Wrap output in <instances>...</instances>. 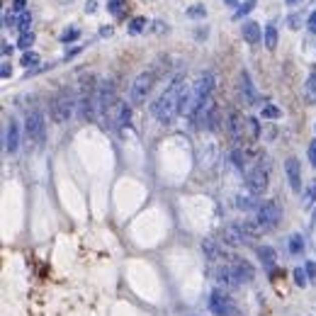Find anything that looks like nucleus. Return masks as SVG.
Listing matches in <instances>:
<instances>
[{"mask_svg": "<svg viewBox=\"0 0 316 316\" xmlns=\"http://www.w3.org/2000/svg\"><path fill=\"white\" fill-rule=\"evenodd\" d=\"M182 88H185V83H182V78L178 76L175 81H170V85L165 88L163 93H161V97L151 105L153 117L161 124H170L175 119V114H180V93H182Z\"/></svg>", "mask_w": 316, "mask_h": 316, "instance_id": "obj_1", "label": "nucleus"}, {"mask_svg": "<svg viewBox=\"0 0 316 316\" xmlns=\"http://www.w3.org/2000/svg\"><path fill=\"white\" fill-rule=\"evenodd\" d=\"M76 97L71 90H61L58 95L51 100V122L54 124H66L73 117V112H76Z\"/></svg>", "mask_w": 316, "mask_h": 316, "instance_id": "obj_2", "label": "nucleus"}, {"mask_svg": "<svg viewBox=\"0 0 316 316\" xmlns=\"http://www.w3.org/2000/svg\"><path fill=\"white\" fill-rule=\"evenodd\" d=\"M156 78H158L156 71H144V73H139L137 78H134V83H132V88H129V100H132V105H144V102L149 100V93H151Z\"/></svg>", "mask_w": 316, "mask_h": 316, "instance_id": "obj_3", "label": "nucleus"}, {"mask_svg": "<svg viewBox=\"0 0 316 316\" xmlns=\"http://www.w3.org/2000/svg\"><path fill=\"white\" fill-rule=\"evenodd\" d=\"M25 129H27V137L41 146L44 141H46V119H44V114L39 110H32L27 114V119H25Z\"/></svg>", "mask_w": 316, "mask_h": 316, "instance_id": "obj_4", "label": "nucleus"}, {"mask_svg": "<svg viewBox=\"0 0 316 316\" xmlns=\"http://www.w3.org/2000/svg\"><path fill=\"white\" fill-rule=\"evenodd\" d=\"M258 217L256 219L261 221V226L265 229V231H273L277 224H280V217H282V212H280V205H277L275 200H265L258 209Z\"/></svg>", "mask_w": 316, "mask_h": 316, "instance_id": "obj_5", "label": "nucleus"}, {"mask_svg": "<svg viewBox=\"0 0 316 316\" xmlns=\"http://www.w3.org/2000/svg\"><path fill=\"white\" fill-rule=\"evenodd\" d=\"M114 102L117 100H114V85H112V81H102L97 85V110L102 114V119L110 117V110Z\"/></svg>", "mask_w": 316, "mask_h": 316, "instance_id": "obj_6", "label": "nucleus"}, {"mask_svg": "<svg viewBox=\"0 0 316 316\" xmlns=\"http://www.w3.org/2000/svg\"><path fill=\"white\" fill-rule=\"evenodd\" d=\"M268 170L263 168V165H258V168H253V170H248L246 175V187L250 190V195H263L265 190H268Z\"/></svg>", "mask_w": 316, "mask_h": 316, "instance_id": "obj_7", "label": "nucleus"}, {"mask_svg": "<svg viewBox=\"0 0 316 316\" xmlns=\"http://www.w3.org/2000/svg\"><path fill=\"white\" fill-rule=\"evenodd\" d=\"M209 311H212L214 316H234L236 306L226 294H221V292H212V294H209Z\"/></svg>", "mask_w": 316, "mask_h": 316, "instance_id": "obj_8", "label": "nucleus"}, {"mask_svg": "<svg viewBox=\"0 0 316 316\" xmlns=\"http://www.w3.org/2000/svg\"><path fill=\"white\" fill-rule=\"evenodd\" d=\"M107 122H112L114 127H127V124L132 122V107H129L127 102H122V100H117V102L112 105Z\"/></svg>", "mask_w": 316, "mask_h": 316, "instance_id": "obj_9", "label": "nucleus"}, {"mask_svg": "<svg viewBox=\"0 0 316 316\" xmlns=\"http://www.w3.org/2000/svg\"><path fill=\"white\" fill-rule=\"evenodd\" d=\"M285 173H287L289 187H292L294 193H299V190H302V165H299V161H297V158H287Z\"/></svg>", "mask_w": 316, "mask_h": 316, "instance_id": "obj_10", "label": "nucleus"}, {"mask_svg": "<svg viewBox=\"0 0 316 316\" xmlns=\"http://www.w3.org/2000/svg\"><path fill=\"white\" fill-rule=\"evenodd\" d=\"M17 149H20V124L15 119H10L8 129H5V151L17 153Z\"/></svg>", "mask_w": 316, "mask_h": 316, "instance_id": "obj_11", "label": "nucleus"}, {"mask_svg": "<svg viewBox=\"0 0 316 316\" xmlns=\"http://www.w3.org/2000/svg\"><path fill=\"white\" fill-rule=\"evenodd\" d=\"M231 268H234L236 277H238V282H253V277H256V270H253V265L243 258H234L231 263Z\"/></svg>", "mask_w": 316, "mask_h": 316, "instance_id": "obj_12", "label": "nucleus"}, {"mask_svg": "<svg viewBox=\"0 0 316 316\" xmlns=\"http://www.w3.org/2000/svg\"><path fill=\"white\" fill-rule=\"evenodd\" d=\"M243 241H246V236L238 229V224H231L221 231V243H226V246H241Z\"/></svg>", "mask_w": 316, "mask_h": 316, "instance_id": "obj_13", "label": "nucleus"}, {"mask_svg": "<svg viewBox=\"0 0 316 316\" xmlns=\"http://www.w3.org/2000/svg\"><path fill=\"white\" fill-rule=\"evenodd\" d=\"M226 129H229L231 139L241 141V132L246 129V124H243V117H241L238 112H229V119H226Z\"/></svg>", "mask_w": 316, "mask_h": 316, "instance_id": "obj_14", "label": "nucleus"}, {"mask_svg": "<svg viewBox=\"0 0 316 316\" xmlns=\"http://www.w3.org/2000/svg\"><path fill=\"white\" fill-rule=\"evenodd\" d=\"M236 224H238V229L243 231L246 241H248V238H258V236H261L263 231H265V229L261 226V221H258V219H243V221H236Z\"/></svg>", "mask_w": 316, "mask_h": 316, "instance_id": "obj_15", "label": "nucleus"}, {"mask_svg": "<svg viewBox=\"0 0 316 316\" xmlns=\"http://www.w3.org/2000/svg\"><path fill=\"white\" fill-rule=\"evenodd\" d=\"M217 282L224 285V287H236V285H241L231 265H221L219 270H217Z\"/></svg>", "mask_w": 316, "mask_h": 316, "instance_id": "obj_16", "label": "nucleus"}, {"mask_svg": "<svg viewBox=\"0 0 316 316\" xmlns=\"http://www.w3.org/2000/svg\"><path fill=\"white\" fill-rule=\"evenodd\" d=\"M258 258H261V263L268 268V270H273L275 268V261H277V253L273 246H261L258 248Z\"/></svg>", "mask_w": 316, "mask_h": 316, "instance_id": "obj_17", "label": "nucleus"}, {"mask_svg": "<svg viewBox=\"0 0 316 316\" xmlns=\"http://www.w3.org/2000/svg\"><path fill=\"white\" fill-rule=\"evenodd\" d=\"M243 39L248 44H258L261 41V25L258 22H246L243 25Z\"/></svg>", "mask_w": 316, "mask_h": 316, "instance_id": "obj_18", "label": "nucleus"}, {"mask_svg": "<svg viewBox=\"0 0 316 316\" xmlns=\"http://www.w3.org/2000/svg\"><path fill=\"white\" fill-rule=\"evenodd\" d=\"M202 250H205V256L209 261H221L224 258V250L217 246V241H209V238L202 241Z\"/></svg>", "mask_w": 316, "mask_h": 316, "instance_id": "obj_19", "label": "nucleus"}, {"mask_svg": "<svg viewBox=\"0 0 316 316\" xmlns=\"http://www.w3.org/2000/svg\"><path fill=\"white\" fill-rule=\"evenodd\" d=\"M241 93L248 102H256V90H253V83H250V76L248 71H241Z\"/></svg>", "mask_w": 316, "mask_h": 316, "instance_id": "obj_20", "label": "nucleus"}, {"mask_svg": "<svg viewBox=\"0 0 316 316\" xmlns=\"http://www.w3.org/2000/svg\"><path fill=\"white\" fill-rule=\"evenodd\" d=\"M304 97H306V102L316 105V73H311V76L306 78V85H304Z\"/></svg>", "mask_w": 316, "mask_h": 316, "instance_id": "obj_21", "label": "nucleus"}, {"mask_svg": "<svg viewBox=\"0 0 316 316\" xmlns=\"http://www.w3.org/2000/svg\"><path fill=\"white\" fill-rule=\"evenodd\" d=\"M34 41H37V37H34V32H25V34H20V39H17V46H20L22 51H32Z\"/></svg>", "mask_w": 316, "mask_h": 316, "instance_id": "obj_22", "label": "nucleus"}, {"mask_svg": "<svg viewBox=\"0 0 316 316\" xmlns=\"http://www.w3.org/2000/svg\"><path fill=\"white\" fill-rule=\"evenodd\" d=\"M265 46H268L270 51H275V46H277V27L275 25H268V27H265Z\"/></svg>", "mask_w": 316, "mask_h": 316, "instance_id": "obj_23", "label": "nucleus"}, {"mask_svg": "<svg viewBox=\"0 0 316 316\" xmlns=\"http://www.w3.org/2000/svg\"><path fill=\"white\" fill-rule=\"evenodd\" d=\"M20 66H25V69L39 66V54H37V51H25L22 58H20Z\"/></svg>", "mask_w": 316, "mask_h": 316, "instance_id": "obj_24", "label": "nucleus"}, {"mask_svg": "<svg viewBox=\"0 0 316 316\" xmlns=\"http://www.w3.org/2000/svg\"><path fill=\"white\" fill-rule=\"evenodd\" d=\"M17 32L25 34V32H32V15L29 13H22L17 17Z\"/></svg>", "mask_w": 316, "mask_h": 316, "instance_id": "obj_25", "label": "nucleus"}, {"mask_svg": "<svg viewBox=\"0 0 316 316\" xmlns=\"http://www.w3.org/2000/svg\"><path fill=\"white\" fill-rule=\"evenodd\" d=\"M144 27H146V17H134V20L129 22L127 32H129V34H141V32H144Z\"/></svg>", "mask_w": 316, "mask_h": 316, "instance_id": "obj_26", "label": "nucleus"}, {"mask_svg": "<svg viewBox=\"0 0 316 316\" xmlns=\"http://www.w3.org/2000/svg\"><path fill=\"white\" fill-rule=\"evenodd\" d=\"M236 207H238V209H258V207L261 205H256V200H253V197H243V195H238V197H236Z\"/></svg>", "mask_w": 316, "mask_h": 316, "instance_id": "obj_27", "label": "nucleus"}, {"mask_svg": "<svg viewBox=\"0 0 316 316\" xmlns=\"http://www.w3.org/2000/svg\"><path fill=\"white\" fill-rule=\"evenodd\" d=\"M289 250H292L294 256H297V253H302V250H304V238H302L299 234H294L292 238H289Z\"/></svg>", "mask_w": 316, "mask_h": 316, "instance_id": "obj_28", "label": "nucleus"}, {"mask_svg": "<svg viewBox=\"0 0 316 316\" xmlns=\"http://www.w3.org/2000/svg\"><path fill=\"white\" fill-rule=\"evenodd\" d=\"M231 161H234V165L238 168V170H243V168H246V156H243L241 149H234V151H231Z\"/></svg>", "mask_w": 316, "mask_h": 316, "instance_id": "obj_29", "label": "nucleus"}, {"mask_svg": "<svg viewBox=\"0 0 316 316\" xmlns=\"http://www.w3.org/2000/svg\"><path fill=\"white\" fill-rule=\"evenodd\" d=\"M256 3H258V0H246V3H243V5H241V8H238V10H236V20H241V17H243V15H248L250 13V10H253V8H256Z\"/></svg>", "mask_w": 316, "mask_h": 316, "instance_id": "obj_30", "label": "nucleus"}, {"mask_svg": "<svg viewBox=\"0 0 316 316\" xmlns=\"http://www.w3.org/2000/svg\"><path fill=\"white\" fill-rule=\"evenodd\" d=\"M263 117H265V119H277V117H280V110H277L275 105H265V107H263Z\"/></svg>", "mask_w": 316, "mask_h": 316, "instance_id": "obj_31", "label": "nucleus"}, {"mask_svg": "<svg viewBox=\"0 0 316 316\" xmlns=\"http://www.w3.org/2000/svg\"><path fill=\"white\" fill-rule=\"evenodd\" d=\"M124 3H127V0H110V3H107V10H110L112 15H122Z\"/></svg>", "mask_w": 316, "mask_h": 316, "instance_id": "obj_32", "label": "nucleus"}, {"mask_svg": "<svg viewBox=\"0 0 316 316\" xmlns=\"http://www.w3.org/2000/svg\"><path fill=\"white\" fill-rule=\"evenodd\" d=\"M306 280H309V275L304 273L302 268H297V270H294V282H297L299 287H304V285H306Z\"/></svg>", "mask_w": 316, "mask_h": 316, "instance_id": "obj_33", "label": "nucleus"}, {"mask_svg": "<svg viewBox=\"0 0 316 316\" xmlns=\"http://www.w3.org/2000/svg\"><path fill=\"white\" fill-rule=\"evenodd\" d=\"M207 10L202 5H193V8H187V17H205Z\"/></svg>", "mask_w": 316, "mask_h": 316, "instance_id": "obj_34", "label": "nucleus"}, {"mask_svg": "<svg viewBox=\"0 0 316 316\" xmlns=\"http://www.w3.org/2000/svg\"><path fill=\"white\" fill-rule=\"evenodd\" d=\"M78 37H81V29H78V27H73V29H66V32H64V34H61V39H64V41L78 39Z\"/></svg>", "mask_w": 316, "mask_h": 316, "instance_id": "obj_35", "label": "nucleus"}, {"mask_svg": "<svg viewBox=\"0 0 316 316\" xmlns=\"http://www.w3.org/2000/svg\"><path fill=\"white\" fill-rule=\"evenodd\" d=\"M248 129H250V134H253V139H258L261 137V124H258V119H248Z\"/></svg>", "mask_w": 316, "mask_h": 316, "instance_id": "obj_36", "label": "nucleus"}, {"mask_svg": "<svg viewBox=\"0 0 316 316\" xmlns=\"http://www.w3.org/2000/svg\"><path fill=\"white\" fill-rule=\"evenodd\" d=\"M304 200H306L304 205H311V202L316 200V180H311V185H309V190H306V197H304Z\"/></svg>", "mask_w": 316, "mask_h": 316, "instance_id": "obj_37", "label": "nucleus"}, {"mask_svg": "<svg viewBox=\"0 0 316 316\" xmlns=\"http://www.w3.org/2000/svg\"><path fill=\"white\" fill-rule=\"evenodd\" d=\"M25 5H27V0H13V13H25Z\"/></svg>", "mask_w": 316, "mask_h": 316, "instance_id": "obj_38", "label": "nucleus"}, {"mask_svg": "<svg viewBox=\"0 0 316 316\" xmlns=\"http://www.w3.org/2000/svg\"><path fill=\"white\" fill-rule=\"evenodd\" d=\"M306 27H309V32H311V34H316V10L309 15V20H306Z\"/></svg>", "mask_w": 316, "mask_h": 316, "instance_id": "obj_39", "label": "nucleus"}, {"mask_svg": "<svg viewBox=\"0 0 316 316\" xmlns=\"http://www.w3.org/2000/svg\"><path fill=\"white\" fill-rule=\"evenodd\" d=\"M10 73H13V69H10V64H8V61H3V69H0V76H3V78H10Z\"/></svg>", "mask_w": 316, "mask_h": 316, "instance_id": "obj_40", "label": "nucleus"}, {"mask_svg": "<svg viewBox=\"0 0 316 316\" xmlns=\"http://www.w3.org/2000/svg\"><path fill=\"white\" fill-rule=\"evenodd\" d=\"M309 161L316 168V141H311V146H309Z\"/></svg>", "mask_w": 316, "mask_h": 316, "instance_id": "obj_41", "label": "nucleus"}, {"mask_svg": "<svg viewBox=\"0 0 316 316\" xmlns=\"http://www.w3.org/2000/svg\"><path fill=\"white\" fill-rule=\"evenodd\" d=\"M306 275H309V280H316V265L314 263H306Z\"/></svg>", "mask_w": 316, "mask_h": 316, "instance_id": "obj_42", "label": "nucleus"}, {"mask_svg": "<svg viewBox=\"0 0 316 316\" xmlns=\"http://www.w3.org/2000/svg\"><path fill=\"white\" fill-rule=\"evenodd\" d=\"M299 25H302V20H299L297 15H292V17H289V27H292V29H299Z\"/></svg>", "mask_w": 316, "mask_h": 316, "instance_id": "obj_43", "label": "nucleus"}, {"mask_svg": "<svg viewBox=\"0 0 316 316\" xmlns=\"http://www.w3.org/2000/svg\"><path fill=\"white\" fill-rule=\"evenodd\" d=\"M97 10V3L95 0H88V3H85V13H95Z\"/></svg>", "mask_w": 316, "mask_h": 316, "instance_id": "obj_44", "label": "nucleus"}, {"mask_svg": "<svg viewBox=\"0 0 316 316\" xmlns=\"http://www.w3.org/2000/svg\"><path fill=\"white\" fill-rule=\"evenodd\" d=\"M13 51V46H10V41H3V56H8Z\"/></svg>", "mask_w": 316, "mask_h": 316, "instance_id": "obj_45", "label": "nucleus"}, {"mask_svg": "<svg viewBox=\"0 0 316 316\" xmlns=\"http://www.w3.org/2000/svg\"><path fill=\"white\" fill-rule=\"evenodd\" d=\"M153 29H156V32H163V22H153Z\"/></svg>", "mask_w": 316, "mask_h": 316, "instance_id": "obj_46", "label": "nucleus"}, {"mask_svg": "<svg viewBox=\"0 0 316 316\" xmlns=\"http://www.w3.org/2000/svg\"><path fill=\"white\" fill-rule=\"evenodd\" d=\"M224 3H226L229 8H236V5H238V0H224Z\"/></svg>", "mask_w": 316, "mask_h": 316, "instance_id": "obj_47", "label": "nucleus"}, {"mask_svg": "<svg viewBox=\"0 0 316 316\" xmlns=\"http://www.w3.org/2000/svg\"><path fill=\"white\" fill-rule=\"evenodd\" d=\"M58 3H69V0H58Z\"/></svg>", "mask_w": 316, "mask_h": 316, "instance_id": "obj_48", "label": "nucleus"}, {"mask_svg": "<svg viewBox=\"0 0 316 316\" xmlns=\"http://www.w3.org/2000/svg\"><path fill=\"white\" fill-rule=\"evenodd\" d=\"M287 3H294V0H287Z\"/></svg>", "mask_w": 316, "mask_h": 316, "instance_id": "obj_49", "label": "nucleus"}]
</instances>
